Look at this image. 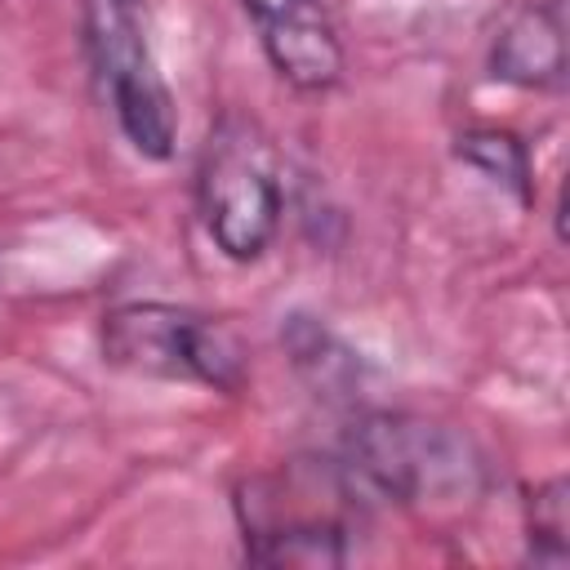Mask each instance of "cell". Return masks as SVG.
<instances>
[{
    "label": "cell",
    "mask_w": 570,
    "mask_h": 570,
    "mask_svg": "<svg viewBox=\"0 0 570 570\" xmlns=\"http://www.w3.org/2000/svg\"><path fill=\"white\" fill-rule=\"evenodd\" d=\"M338 463L361 494L370 490L396 503L472 494L481 481V463L463 436L410 414H365L347 432Z\"/></svg>",
    "instance_id": "5b68a950"
},
{
    "label": "cell",
    "mask_w": 570,
    "mask_h": 570,
    "mask_svg": "<svg viewBox=\"0 0 570 570\" xmlns=\"http://www.w3.org/2000/svg\"><path fill=\"white\" fill-rule=\"evenodd\" d=\"M454 156L472 165L476 174H485L490 183H499L503 191H512L521 205L534 200V165H530V147L521 142V134L499 129V125H472L454 138Z\"/></svg>",
    "instance_id": "9c48e42d"
},
{
    "label": "cell",
    "mask_w": 570,
    "mask_h": 570,
    "mask_svg": "<svg viewBox=\"0 0 570 570\" xmlns=\"http://www.w3.org/2000/svg\"><path fill=\"white\" fill-rule=\"evenodd\" d=\"M102 361L111 370L165 383H200L214 392H240L245 383V347L240 338L191 307L134 298L102 316Z\"/></svg>",
    "instance_id": "3957f363"
},
{
    "label": "cell",
    "mask_w": 570,
    "mask_h": 570,
    "mask_svg": "<svg viewBox=\"0 0 570 570\" xmlns=\"http://www.w3.org/2000/svg\"><path fill=\"white\" fill-rule=\"evenodd\" d=\"M566 0H525L517 4L490 45V76L512 89H561L566 85Z\"/></svg>",
    "instance_id": "52a82bcc"
},
{
    "label": "cell",
    "mask_w": 570,
    "mask_h": 570,
    "mask_svg": "<svg viewBox=\"0 0 570 570\" xmlns=\"http://www.w3.org/2000/svg\"><path fill=\"white\" fill-rule=\"evenodd\" d=\"M285 4H298V0H240V9H245V18H249V22H263V18L281 13Z\"/></svg>",
    "instance_id": "8fae6325"
},
{
    "label": "cell",
    "mask_w": 570,
    "mask_h": 570,
    "mask_svg": "<svg viewBox=\"0 0 570 570\" xmlns=\"http://www.w3.org/2000/svg\"><path fill=\"white\" fill-rule=\"evenodd\" d=\"M85 49L125 142L142 160H169L178 111L147 40L142 0H85Z\"/></svg>",
    "instance_id": "277c9868"
},
{
    "label": "cell",
    "mask_w": 570,
    "mask_h": 570,
    "mask_svg": "<svg viewBox=\"0 0 570 570\" xmlns=\"http://www.w3.org/2000/svg\"><path fill=\"white\" fill-rule=\"evenodd\" d=\"M254 31H258L263 58L289 89L325 94L343 80L347 53H343V40H338V27H334L325 0L285 4L281 13L254 22Z\"/></svg>",
    "instance_id": "8992f818"
},
{
    "label": "cell",
    "mask_w": 570,
    "mask_h": 570,
    "mask_svg": "<svg viewBox=\"0 0 570 570\" xmlns=\"http://www.w3.org/2000/svg\"><path fill=\"white\" fill-rule=\"evenodd\" d=\"M281 347L294 365V374L325 401H352L361 387V361L356 352L321 321L307 312H289L281 325Z\"/></svg>",
    "instance_id": "ba28073f"
},
{
    "label": "cell",
    "mask_w": 570,
    "mask_h": 570,
    "mask_svg": "<svg viewBox=\"0 0 570 570\" xmlns=\"http://www.w3.org/2000/svg\"><path fill=\"white\" fill-rule=\"evenodd\" d=\"M196 209L227 263H258L285 218L281 165L267 134L245 116H223L196 160Z\"/></svg>",
    "instance_id": "7a4b0ae2"
},
{
    "label": "cell",
    "mask_w": 570,
    "mask_h": 570,
    "mask_svg": "<svg viewBox=\"0 0 570 570\" xmlns=\"http://www.w3.org/2000/svg\"><path fill=\"white\" fill-rule=\"evenodd\" d=\"M361 490L347 476L338 459H325V472L312 490V503H303V459L254 476L236 490V517H240V543L245 561L272 566V570H325L343 566L352 557V508Z\"/></svg>",
    "instance_id": "6da1fadb"
},
{
    "label": "cell",
    "mask_w": 570,
    "mask_h": 570,
    "mask_svg": "<svg viewBox=\"0 0 570 570\" xmlns=\"http://www.w3.org/2000/svg\"><path fill=\"white\" fill-rule=\"evenodd\" d=\"M566 476H548L530 490L525 499V557L534 566H566L570 561V543H566V530H570V499H566Z\"/></svg>",
    "instance_id": "30bf717a"
}]
</instances>
